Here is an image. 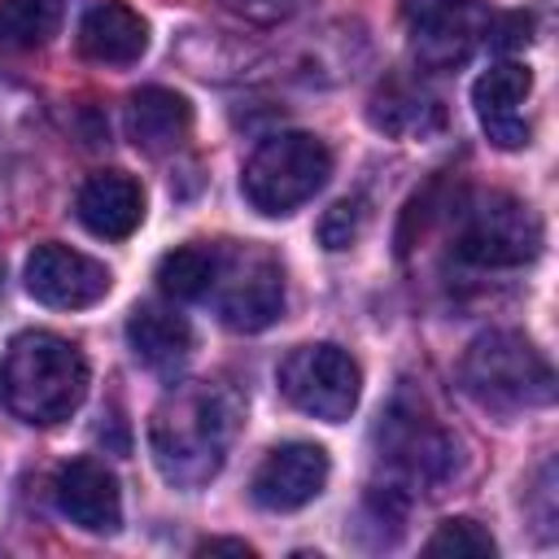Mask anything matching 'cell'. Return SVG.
<instances>
[{
    "instance_id": "5",
    "label": "cell",
    "mask_w": 559,
    "mask_h": 559,
    "mask_svg": "<svg viewBox=\"0 0 559 559\" xmlns=\"http://www.w3.org/2000/svg\"><path fill=\"white\" fill-rule=\"evenodd\" d=\"M450 249L472 266H524L542 253V223L507 192H476L454 214Z\"/></svg>"
},
{
    "instance_id": "21",
    "label": "cell",
    "mask_w": 559,
    "mask_h": 559,
    "mask_svg": "<svg viewBox=\"0 0 559 559\" xmlns=\"http://www.w3.org/2000/svg\"><path fill=\"white\" fill-rule=\"evenodd\" d=\"M428 555H467V559H485L493 555V537L476 524V520H445L428 542H424Z\"/></svg>"
},
{
    "instance_id": "3",
    "label": "cell",
    "mask_w": 559,
    "mask_h": 559,
    "mask_svg": "<svg viewBox=\"0 0 559 559\" xmlns=\"http://www.w3.org/2000/svg\"><path fill=\"white\" fill-rule=\"evenodd\" d=\"M463 389L493 415H520L533 406H550L555 397V371L542 358V349L507 328L480 332L463 354Z\"/></svg>"
},
{
    "instance_id": "10",
    "label": "cell",
    "mask_w": 559,
    "mask_h": 559,
    "mask_svg": "<svg viewBox=\"0 0 559 559\" xmlns=\"http://www.w3.org/2000/svg\"><path fill=\"white\" fill-rule=\"evenodd\" d=\"M114 275L105 262L70 249V245H35L26 258V293L52 310H83L109 293Z\"/></svg>"
},
{
    "instance_id": "20",
    "label": "cell",
    "mask_w": 559,
    "mask_h": 559,
    "mask_svg": "<svg viewBox=\"0 0 559 559\" xmlns=\"http://www.w3.org/2000/svg\"><path fill=\"white\" fill-rule=\"evenodd\" d=\"M61 0H0V52H26L57 35Z\"/></svg>"
},
{
    "instance_id": "19",
    "label": "cell",
    "mask_w": 559,
    "mask_h": 559,
    "mask_svg": "<svg viewBox=\"0 0 559 559\" xmlns=\"http://www.w3.org/2000/svg\"><path fill=\"white\" fill-rule=\"evenodd\" d=\"M218 271V245H179L157 262V284L166 297L205 301Z\"/></svg>"
},
{
    "instance_id": "17",
    "label": "cell",
    "mask_w": 559,
    "mask_h": 559,
    "mask_svg": "<svg viewBox=\"0 0 559 559\" xmlns=\"http://www.w3.org/2000/svg\"><path fill=\"white\" fill-rule=\"evenodd\" d=\"M192 131V105L170 87H140L127 100V135L144 153H170Z\"/></svg>"
},
{
    "instance_id": "4",
    "label": "cell",
    "mask_w": 559,
    "mask_h": 559,
    "mask_svg": "<svg viewBox=\"0 0 559 559\" xmlns=\"http://www.w3.org/2000/svg\"><path fill=\"white\" fill-rule=\"evenodd\" d=\"M332 175V153L319 135L306 131H280L253 148L240 175V192L258 214H293L306 205Z\"/></svg>"
},
{
    "instance_id": "14",
    "label": "cell",
    "mask_w": 559,
    "mask_h": 559,
    "mask_svg": "<svg viewBox=\"0 0 559 559\" xmlns=\"http://www.w3.org/2000/svg\"><path fill=\"white\" fill-rule=\"evenodd\" d=\"M79 223L100 240H127L144 218V192L122 170H100L79 188Z\"/></svg>"
},
{
    "instance_id": "13",
    "label": "cell",
    "mask_w": 559,
    "mask_h": 559,
    "mask_svg": "<svg viewBox=\"0 0 559 559\" xmlns=\"http://www.w3.org/2000/svg\"><path fill=\"white\" fill-rule=\"evenodd\" d=\"M533 92V74L520 61H498L493 70H485L472 87V105L476 118L485 127V135L498 148H524L528 144V122H524V100Z\"/></svg>"
},
{
    "instance_id": "6",
    "label": "cell",
    "mask_w": 559,
    "mask_h": 559,
    "mask_svg": "<svg viewBox=\"0 0 559 559\" xmlns=\"http://www.w3.org/2000/svg\"><path fill=\"white\" fill-rule=\"evenodd\" d=\"M205 301H214L227 328L262 332L284 310V271L258 245H218V271Z\"/></svg>"
},
{
    "instance_id": "2",
    "label": "cell",
    "mask_w": 559,
    "mask_h": 559,
    "mask_svg": "<svg viewBox=\"0 0 559 559\" xmlns=\"http://www.w3.org/2000/svg\"><path fill=\"white\" fill-rule=\"evenodd\" d=\"M87 397V358L57 332H17L0 358V402L13 419L48 428Z\"/></svg>"
},
{
    "instance_id": "1",
    "label": "cell",
    "mask_w": 559,
    "mask_h": 559,
    "mask_svg": "<svg viewBox=\"0 0 559 559\" xmlns=\"http://www.w3.org/2000/svg\"><path fill=\"white\" fill-rule=\"evenodd\" d=\"M236 424H240V406L231 389L210 380L175 384L148 419V450L157 472L179 489H197L214 480L218 467L227 463Z\"/></svg>"
},
{
    "instance_id": "18",
    "label": "cell",
    "mask_w": 559,
    "mask_h": 559,
    "mask_svg": "<svg viewBox=\"0 0 559 559\" xmlns=\"http://www.w3.org/2000/svg\"><path fill=\"white\" fill-rule=\"evenodd\" d=\"M367 114H371V127H380L384 135H397V140H424V135L445 127L441 100L419 92V87H411V83L380 87Z\"/></svg>"
},
{
    "instance_id": "15",
    "label": "cell",
    "mask_w": 559,
    "mask_h": 559,
    "mask_svg": "<svg viewBox=\"0 0 559 559\" xmlns=\"http://www.w3.org/2000/svg\"><path fill=\"white\" fill-rule=\"evenodd\" d=\"M127 341H131V354L148 367V371H179L192 354V328L188 319L175 310V306H157V301H144L131 310L127 319Z\"/></svg>"
},
{
    "instance_id": "23",
    "label": "cell",
    "mask_w": 559,
    "mask_h": 559,
    "mask_svg": "<svg viewBox=\"0 0 559 559\" xmlns=\"http://www.w3.org/2000/svg\"><path fill=\"white\" fill-rule=\"evenodd\" d=\"M223 550H227V555H245V559L253 555L245 542H231V537H210V542L197 546V555H223Z\"/></svg>"
},
{
    "instance_id": "12",
    "label": "cell",
    "mask_w": 559,
    "mask_h": 559,
    "mask_svg": "<svg viewBox=\"0 0 559 559\" xmlns=\"http://www.w3.org/2000/svg\"><path fill=\"white\" fill-rule=\"evenodd\" d=\"M57 507L70 524L83 533H118L122 528V493L105 463L96 459H70L52 480Z\"/></svg>"
},
{
    "instance_id": "16",
    "label": "cell",
    "mask_w": 559,
    "mask_h": 559,
    "mask_svg": "<svg viewBox=\"0 0 559 559\" xmlns=\"http://www.w3.org/2000/svg\"><path fill=\"white\" fill-rule=\"evenodd\" d=\"M79 48H83V57H92L100 66H131L148 48V26L131 4L105 0L83 13Z\"/></svg>"
},
{
    "instance_id": "9",
    "label": "cell",
    "mask_w": 559,
    "mask_h": 559,
    "mask_svg": "<svg viewBox=\"0 0 559 559\" xmlns=\"http://www.w3.org/2000/svg\"><path fill=\"white\" fill-rule=\"evenodd\" d=\"M376 437H380V459L397 472V480H406L415 489H428V493H441V485L454 476L459 445L428 415L393 406Z\"/></svg>"
},
{
    "instance_id": "11",
    "label": "cell",
    "mask_w": 559,
    "mask_h": 559,
    "mask_svg": "<svg viewBox=\"0 0 559 559\" xmlns=\"http://www.w3.org/2000/svg\"><path fill=\"white\" fill-rule=\"evenodd\" d=\"M328 472H332V463H328L323 445L284 441L258 463L249 493H253V502L262 511H297V507H306V502H314L323 493Z\"/></svg>"
},
{
    "instance_id": "8",
    "label": "cell",
    "mask_w": 559,
    "mask_h": 559,
    "mask_svg": "<svg viewBox=\"0 0 559 559\" xmlns=\"http://www.w3.org/2000/svg\"><path fill=\"white\" fill-rule=\"evenodd\" d=\"M411 52L424 70L463 66L480 39H489V13L480 0H406L402 4Z\"/></svg>"
},
{
    "instance_id": "22",
    "label": "cell",
    "mask_w": 559,
    "mask_h": 559,
    "mask_svg": "<svg viewBox=\"0 0 559 559\" xmlns=\"http://www.w3.org/2000/svg\"><path fill=\"white\" fill-rule=\"evenodd\" d=\"M362 218H367L362 201H336V205L323 214V223H319L323 245H328V249H345V245H354L358 231H362Z\"/></svg>"
},
{
    "instance_id": "24",
    "label": "cell",
    "mask_w": 559,
    "mask_h": 559,
    "mask_svg": "<svg viewBox=\"0 0 559 559\" xmlns=\"http://www.w3.org/2000/svg\"><path fill=\"white\" fill-rule=\"evenodd\" d=\"M0 218H4V188H0Z\"/></svg>"
},
{
    "instance_id": "7",
    "label": "cell",
    "mask_w": 559,
    "mask_h": 559,
    "mask_svg": "<svg viewBox=\"0 0 559 559\" xmlns=\"http://www.w3.org/2000/svg\"><path fill=\"white\" fill-rule=\"evenodd\" d=\"M275 380H280V393L297 411H306L314 419H328V424L349 419L354 406H358V389H362L358 362L332 341H314V345L288 349L280 371H275Z\"/></svg>"
}]
</instances>
